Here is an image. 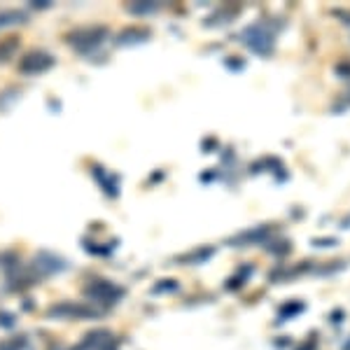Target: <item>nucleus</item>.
Masks as SVG:
<instances>
[{
  "label": "nucleus",
  "instance_id": "obj_1",
  "mask_svg": "<svg viewBox=\"0 0 350 350\" xmlns=\"http://www.w3.org/2000/svg\"><path fill=\"white\" fill-rule=\"evenodd\" d=\"M108 38V28L103 26H84V28H75L66 36V42L70 44L75 52L80 54H89L94 52L98 44H103V40Z\"/></svg>",
  "mask_w": 350,
  "mask_h": 350
},
{
  "label": "nucleus",
  "instance_id": "obj_2",
  "mask_svg": "<svg viewBox=\"0 0 350 350\" xmlns=\"http://www.w3.org/2000/svg\"><path fill=\"white\" fill-rule=\"evenodd\" d=\"M47 315L59 320H87V318H98L100 310L82 301H59L47 308Z\"/></svg>",
  "mask_w": 350,
  "mask_h": 350
},
{
  "label": "nucleus",
  "instance_id": "obj_3",
  "mask_svg": "<svg viewBox=\"0 0 350 350\" xmlns=\"http://www.w3.org/2000/svg\"><path fill=\"white\" fill-rule=\"evenodd\" d=\"M56 59L49 52H44V49H31V52H26L24 56L19 59V64H16V70L21 72V75H42V72H47L49 68H54Z\"/></svg>",
  "mask_w": 350,
  "mask_h": 350
},
{
  "label": "nucleus",
  "instance_id": "obj_4",
  "mask_svg": "<svg viewBox=\"0 0 350 350\" xmlns=\"http://www.w3.org/2000/svg\"><path fill=\"white\" fill-rule=\"evenodd\" d=\"M84 295L87 299H92V304H103V306H112L117 304L124 295L122 287H117L110 280H92L87 287H84Z\"/></svg>",
  "mask_w": 350,
  "mask_h": 350
},
{
  "label": "nucleus",
  "instance_id": "obj_5",
  "mask_svg": "<svg viewBox=\"0 0 350 350\" xmlns=\"http://www.w3.org/2000/svg\"><path fill=\"white\" fill-rule=\"evenodd\" d=\"M66 269V262L61 257L52 255V252H38L36 259H33V271H38L40 275H49V273H59V271Z\"/></svg>",
  "mask_w": 350,
  "mask_h": 350
},
{
  "label": "nucleus",
  "instance_id": "obj_6",
  "mask_svg": "<svg viewBox=\"0 0 350 350\" xmlns=\"http://www.w3.org/2000/svg\"><path fill=\"white\" fill-rule=\"evenodd\" d=\"M110 332H105V329H94V332H89L87 336H84V341H82V346L80 350H105L110 346Z\"/></svg>",
  "mask_w": 350,
  "mask_h": 350
},
{
  "label": "nucleus",
  "instance_id": "obj_7",
  "mask_svg": "<svg viewBox=\"0 0 350 350\" xmlns=\"http://www.w3.org/2000/svg\"><path fill=\"white\" fill-rule=\"evenodd\" d=\"M26 21H28V14L24 10H3V12H0V31L10 26L26 24Z\"/></svg>",
  "mask_w": 350,
  "mask_h": 350
},
{
  "label": "nucleus",
  "instance_id": "obj_8",
  "mask_svg": "<svg viewBox=\"0 0 350 350\" xmlns=\"http://www.w3.org/2000/svg\"><path fill=\"white\" fill-rule=\"evenodd\" d=\"M19 47H21V40L19 38H3L0 40V64H5V61H10V59H14V54L19 52Z\"/></svg>",
  "mask_w": 350,
  "mask_h": 350
},
{
  "label": "nucleus",
  "instance_id": "obj_9",
  "mask_svg": "<svg viewBox=\"0 0 350 350\" xmlns=\"http://www.w3.org/2000/svg\"><path fill=\"white\" fill-rule=\"evenodd\" d=\"M26 348V336H10L0 341V350H24Z\"/></svg>",
  "mask_w": 350,
  "mask_h": 350
},
{
  "label": "nucleus",
  "instance_id": "obj_10",
  "mask_svg": "<svg viewBox=\"0 0 350 350\" xmlns=\"http://www.w3.org/2000/svg\"><path fill=\"white\" fill-rule=\"evenodd\" d=\"M135 38H148V31H135V28H131V31H124L120 36V44H126V42H138Z\"/></svg>",
  "mask_w": 350,
  "mask_h": 350
},
{
  "label": "nucleus",
  "instance_id": "obj_11",
  "mask_svg": "<svg viewBox=\"0 0 350 350\" xmlns=\"http://www.w3.org/2000/svg\"><path fill=\"white\" fill-rule=\"evenodd\" d=\"M49 0H36V5H33V8H38V10H44V8H49Z\"/></svg>",
  "mask_w": 350,
  "mask_h": 350
}]
</instances>
